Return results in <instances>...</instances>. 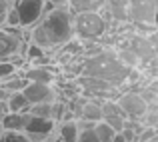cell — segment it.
<instances>
[{
    "label": "cell",
    "mask_w": 158,
    "mask_h": 142,
    "mask_svg": "<svg viewBox=\"0 0 158 142\" xmlns=\"http://www.w3.org/2000/svg\"><path fill=\"white\" fill-rule=\"evenodd\" d=\"M72 12L70 8H52L32 26L30 42L42 50H54L74 38Z\"/></svg>",
    "instance_id": "1"
},
{
    "label": "cell",
    "mask_w": 158,
    "mask_h": 142,
    "mask_svg": "<svg viewBox=\"0 0 158 142\" xmlns=\"http://www.w3.org/2000/svg\"><path fill=\"white\" fill-rule=\"evenodd\" d=\"M128 74H130V68L118 60L116 52H108V50H98L96 54L86 56L80 66V76L100 78L114 88L126 84Z\"/></svg>",
    "instance_id": "2"
},
{
    "label": "cell",
    "mask_w": 158,
    "mask_h": 142,
    "mask_svg": "<svg viewBox=\"0 0 158 142\" xmlns=\"http://www.w3.org/2000/svg\"><path fill=\"white\" fill-rule=\"evenodd\" d=\"M108 28V20L100 10H92V12H76L72 16V30L74 36L82 40H96L100 36H104Z\"/></svg>",
    "instance_id": "3"
},
{
    "label": "cell",
    "mask_w": 158,
    "mask_h": 142,
    "mask_svg": "<svg viewBox=\"0 0 158 142\" xmlns=\"http://www.w3.org/2000/svg\"><path fill=\"white\" fill-rule=\"evenodd\" d=\"M128 20L138 26H154L156 22V0H126Z\"/></svg>",
    "instance_id": "4"
},
{
    "label": "cell",
    "mask_w": 158,
    "mask_h": 142,
    "mask_svg": "<svg viewBox=\"0 0 158 142\" xmlns=\"http://www.w3.org/2000/svg\"><path fill=\"white\" fill-rule=\"evenodd\" d=\"M24 50L26 42L18 28H0V60H8L16 54L24 56Z\"/></svg>",
    "instance_id": "5"
},
{
    "label": "cell",
    "mask_w": 158,
    "mask_h": 142,
    "mask_svg": "<svg viewBox=\"0 0 158 142\" xmlns=\"http://www.w3.org/2000/svg\"><path fill=\"white\" fill-rule=\"evenodd\" d=\"M14 8L18 12L20 28H32L44 14V0H16Z\"/></svg>",
    "instance_id": "6"
},
{
    "label": "cell",
    "mask_w": 158,
    "mask_h": 142,
    "mask_svg": "<svg viewBox=\"0 0 158 142\" xmlns=\"http://www.w3.org/2000/svg\"><path fill=\"white\" fill-rule=\"evenodd\" d=\"M54 128H56V122L52 118H38V116H30L28 114V120L24 124V134L30 142H42L44 138L54 134Z\"/></svg>",
    "instance_id": "7"
},
{
    "label": "cell",
    "mask_w": 158,
    "mask_h": 142,
    "mask_svg": "<svg viewBox=\"0 0 158 142\" xmlns=\"http://www.w3.org/2000/svg\"><path fill=\"white\" fill-rule=\"evenodd\" d=\"M116 102H118L120 110L124 112V116L130 118V120H140L142 114L146 112V106H148V104L142 100V96L136 92V90H128V92L118 94Z\"/></svg>",
    "instance_id": "8"
},
{
    "label": "cell",
    "mask_w": 158,
    "mask_h": 142,
    "mask_svg": "<svg viewBox=\"0 0 158 142\" xmlns=\"http://www.w3.org/2000/svg\"><path fill=\"white\" fill-rule=\"evenodd\" d=\"M20 92L28 100V104H42V102H56L58 92L52 84H42V82H26Z\"/></svg>",
    "instance_id": "9"
},
{
    "label": "cell",
    "mask_w": 158,
    "mask_h": 142,
    "mask_svg": "<svg viewBox=\"0 0 158 142\" xmlns=\"http://www.w3.org/2000/svg\"><path fill=\"white\" fill-rule=\"evenodd\" d=\"M22 74L28 82H42V84H52L54 78H56V70L46 64H32Z\"/></svg>",
    "instance_id": "10"
},
{
    "label": "cell",
    "mask_w": 158,
    "mask_h": 142,
    "mask_svg": "<svg viewBox=\"0 0 158 142\" xmlns=\"http://www.w3.org/2000/svg\"><path fill=\"white\" fill-rule=\"evenodd\" d=\"M128 48L140 58L142 64L148 62V60H154V44H152L146 36H134V38H130Z\"/></svg>",
    "instance_id": "11"
},
{
    "label": "cell",
    "mask_w": 158,
    "mask_h": 142,
    "mask_svg": "<svg viewBox=\"0 0 158 142\" xmlns=\"http://www.w3.org/2000/svg\"><path fill=\"white\" fill-rule=\"evenodd\" d=\"M26 120H28V112H6L0 118V126H2V130L22 132Z\"/></svg>",
    "instance_id": "12"
},
{
    "label": "cell",
    "mask_w": 158,
    "mask_h": 142,
    "mask_svg": "<svg viewBox=\"0 0 158 142\" xmlns=\"http://www.w3.org/2000/svg\"><path fill=\"white\" fill-rule=\"evenodd\" d=\"M78 122L76 120H66V122H56V140L58 142H76L78 138Z\"/></svg>",
    "instance_id": "13"
},
{
    "label": "cell",
    "mask_w": 158,
    "mask_h": 142,
    "mask_svg": "<svg viewBox=\"0 0 158 142\" xmlns=\"http://www.w3.org/2000/svg\"><path fill=\"white\" fill-rule=\"evenodd\" d=\"M102 8H108L110 16L114 20H128V10H126V0H102Z\"/></svg>",
    "instance_id": "14"
},
{
    "label": "cell",
    "mask_w": 158,
    "mask_h": 142,
    "mask_svg": "<svg viewBox=\"0 0 158 142\" xmlns=\"http://www.w3.org/2000/svg\"><path fill=\"white\" fill-rule=\"evenodd\" d=\"M68 8L72 14L76 12H92L102 8V0H68Z\"/></svg>",
    "instance_id": "15"
},
{
    "label": "cell",
    "mask_w": 158,
    "mask_h": 142,
    "mask_svg": "<svg viewBox=\"0 0 158 142\" xmlns=\"http://www.w3.org/2000/svg\"><path fill=\"white\" fill-rule=\"evenodd\" d=\"M6 106L8 112H28L30 104H28V100L24 98L22 92H10L6 98Z\"/></svg>",
    "instance_id": "16"
},
{
    "label": "cell",
    "mask_w": 158,
    "mask_h": 142,
    "mask_svg": "<svg viewBox=\"0 0 158 142\" xmlns=\"http://www.w3.org/2000/svg\"><path fill=\"white\" fill-rule=\"evenodd\" d=\"M26 82H28V80L24 78V74L16 70V72L12 74L10 78H6V80L0 82V88H4L6 92H20V90L26 86Z\"/></svg>",
    "instance_id": "17"
},
{
    "label": "cell",
    "mask_w": 158,
    "mask_h": 142,
    "mask_svg": "<svg viewBox=\"0 0 158 142\" xmlns=\"http://www.w3.org/2000/svg\"><path fill=\"white\" fill-rule=\"evenodd\" d=\"M28 114H30V116H38V118H52L54 120V102L30 104Z\"/></svg>",
    "instance_id": "18"
},
{
    "label": "cell",
    "mask_w": 158,
    "mask_h": 142,
    "mask_svg": "<svg viewBox=\"0 0 158 142\" xmlns=\"http://www.w3.org/2000/svg\"><path fill=\"white\" fill-rule=\"evenodd\" d=\"M116 56H118V60L120 62H122V64L124 66H128V68H138V66L140 64H142V62H140V58L138 56H136V54L134 52H132V50L130 48H122V50H118V52H116Z\"/></svg>",
    "instance_id": "19"
},
{
    "label": "cell",
    "mask_w": 158,
    "mask_h": 142,
    "mask_svg": "<svg viewBox=\"0 0 158 142\" xmlns=\"http://www.w3.org/2000/svg\"><path fill=\"white\" fill-rule=\"evenodd\" d=\"M94 134H96V138L100 140V142H112V138H114V134L116 132L112 130L110 126H108V124L104 122V120H100V122H96L94 124Z\"/></svg>",
    "instance_id": "20"
},
{
    "label": "cell",
    "mask_w": 158,
    "mask_h": 142,
    "mask_svg": "<svg viewBox=\"0 0 158 142\" xmlns=\"http://www.w3.org/2000/svg\"><path fill=\"white\" fill-rule=\"evenodd\" d=\"M0 142H30L24 132H12V130H0Z\"/></svg>",
    "instance_id": "21"
},
{
    "label": "cell",
    "mask_w": 158,
    "mask_h": 142,
    "mask_svg": "<svg viewBox=\"0 0 158 142\" xmlns=\"http://www.w3.org/2000/svg\"><path fill=\"white\" fill-rule=\"evenodd\" d=\"M152 138H158V136H156V128H152V126H142V130L136 134L134 142H148V140H152Z\"/></svg>",
    "instance_id": "22"
},
{
    "label": "cell",
    "mask_w": 158,
    "mask_h": 142,
    "mask_svg": "<svg viewBox=\"0 0 158 142\" xmlns=\"http://www.w3.org/2000/svg\"><path fill=\"white\" fill-rule=\"evenodd\" d=\"M16 66L12 64V62H8V60H0V82L2 80H6V78H10L12 74L16 72Z\"/></svg>",
    "instance_id": "23"
},
{
    "label": "cell",
    "mask_w": 158,
    "mask_h": 142,
    "mask_svg": "<svg viewBox=\"0 0 158 142\" xmlns=\"http://www.w3.org/2000/svg\"><path fill=\"white\" fill-rule=\"evenodd\" d=\"M102 120H104V122L114 132H120L124 128V122H126V118H124V116H110V118H102Z\"/></svg>",
    "instance_id": "24"
},
{
    "label": "cell",
    "mask_w": 158,
    "mask_h": 142,
    "mask_svg": "<svg viewBox=\"0 0 158 142\" xmlns=\"http://www.w3.org/2000/svg\"><path fill=\"white\" fill-rule=\"evenodd\" d=\"M94 128V126H92ZM92 128H82V130H78V138L76 142H100L96 138V134H94Z\"/></svg>",
    "instance_id": "25"
},
{
    "label": "cell",
    "mask_w": 158,
    "mask_h": 142,
    "mask_svg": "<svg viewBox=\"0 0 158 142\" xmlns=\"http://www.w3.org/2000/svg\"><path fill=\"white\" fill-rule=\"evenodd\" d=\"M8 8H10V2L8 0H0V26H4V18H6Z\"/></svg>",
    "instance_id": "26"
},
{
    "label": "cell",
    "mask_w": 158,
    "mask_h": 142,
    "mask_svg": "<svg viewBox=\"0 0 158 142\" xmlns=\"http://www.w3.org/2000/svg\"><path fill=\"white\" fill-rule=\"evenodd\" d=\"M48 2L52 8H68V0H44Z\"/></svg>",
    "instance_id": "27"
},
{
    "label": "cell",
    "mask_w": 158,
    "mask_h": 142,
    "mask_svg": "<svg viewBox=\"0 0 158 142\" xmlns=\"http://www.w3.org/2000/svg\"><path fill=\"white\" fill-rule=\"evenodd\" d=\"M8 112V106H6V102H0V118H2L4 114Z\"/></svg>",
    "instance_id": "28"
},
{
    "label": "cell",
    "mask_w": 158,
    "mask_h": 142,
    "mask_svg": "<svg viewBox=\"0 0 158 142\" xmlns=\"http://www.w3.org/2000/svg\"><path fill=\"white\" fill-rule=\"evenodd\" d=\"M42 142H58V140H56V136H48V138H44Z\"/></svg>",
    "instance_id": "29"
},
{
    "label": "cell",
    "mask_w": 158,
    "mask_h": 142,
    "mask_svg": "<svg viewBox=\"0 0 158 142\" xmlns=\"http://www.w3.org/2000/svg\"><path fill=\"white\" fill-rule=\"evenodd\" d=\"M148 142H158V138H152V140H148Z\"/></svg>",
    "instance_id": "30"
}]
</instances>
